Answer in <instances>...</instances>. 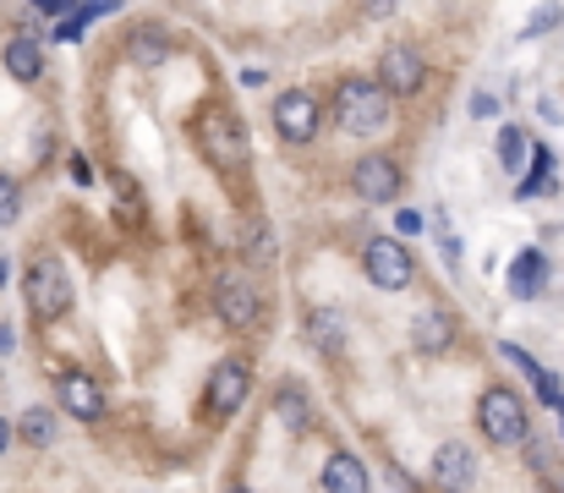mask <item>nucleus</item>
Returning a JSON list of instances; mask_svg holds the SVG:
<instances>
[{"label":"nucleus","instance_id":"5701e85b","mask_svg":"<svg viewBox=\"0 0 564 493\" xmlns=\"http://www.w3.org/2000/svg\"><path fill=\"white\" fill-rule=\"evenodd\" d=\"M274 247H280V242H274V225L252 219V225H247V258H252V264H269Z\"/></svg>","mask_w":564,"mask_h":493},{"label":"nucleus","instance_id":"ea45409f","mask_svg":"<svg viewBox=\"0 0 564 493\" xmlns=\"http://www.w3.org/2000/svg\"><path fill=\"white\" fill-rule=\"evenodd\" d=\"M6 280H11V269H6V258H0V286H6Z\"/></svg>","mask_w":564,"mask_h":493},{"label":"nucleus","instance_id":"a878e982","mask_svg":"<svg viewBox=\"0 0 564 493\" xmlns=\"http://www.w3.org/2000/svg\"><path fill=\"white\" fill-rule=\"evenodd\" d=\"M532 389H538V400H543L549 411H560V406H564V389H560V378H554L549 367H543V373L532 378Z\"/></svg>","mask_w":564,"mask_h":493},{"label":"nucleus","instance_id":"0eeeda50","mask_svg":"<svg viewBox=\"0 0 564 493\" xmlns=\"http://www.w3.org/2000/svg\"><path fill=\"white\" fill-rule=\"evenodd\" d=\"M214 319L225 329H236V334L258 329V319H263V291L247 275H219L214 280Z\"/></svg>","mask_w":564,"mask_h":493},{"label":"nucleus","instance_id":"f03ea898","mask_svg":"<svg viewBox=\"0 0 564 493\" xmlns=\"http://www.w3.org/2000/svg\"><path fill=\"white\" fill-rule=\"evenodd\" d=\"M477 433H482L488 444H499V450L527 444V439H532V411H527L521 389L488 384V389L477 395Z\"/></svg>","mask_w":564,"mask_h":493},{"label":"nucleus","instance_id":"f3484780","mask_svg":"<svg viewBox=\"0 0 564 493\" xmlns=\"http://www.w3.org/2000/svg\"><path fill=\"white\" fill-rule=\"evenodd\" d=\"M411 345H416L422 356H444V351L455 345V313H444V308L416 313V324H411Z\"/></svg>","mask_w":564,"mask_h":493},{"label":"nucleus","instance_id":"aec40b11","mask_svg":"<svg viewBox=\"0 0 564 493\" xmlns=\"http://www.w3.org/2000/svg\"><path fill=\"white\" fill-rule=\"evenodd\" d=\"M549 186H554V149L549 143H532V170L521 175L516 197H543Z\"/></svg>","mask_w":564,"mask_h":493},{"label":"nucleus","instance_id":"39448f33","mask_svg":"<svg viewBox=\"0 0 564 493\" xmlns=\"http://www.w3.org/2000/svg\"><path fill=\"white\" fill-rule=\"evenodd\" d=\"M247 400H252V362H247V356L214 362V373H208V384H203V411H208L214 422H230V417H241Z\"/></svg>","mask_w":564,"mask_h":493},{"label":"nucleus","instance_id":"a211bd4d","mask_svg":"<svg viewBox=\"0 0 564 493\" xmlns=\"http://www.w3.org/2000/svg\"><path fill=\"white\" fill-rule=\"evenodd\" d=\"M0 61H6V72H11L17 83H39V77H44V44H39L33 33H11L6 50H0Z\"/></svg>","mask_w":564,"mask_h":493},{"label":"nucleus","instance_id":"4be33fe9","mask_svg":"<svg viewBox=\"0 0 564 493\" xmlns=\"http://www.w3.org/2000/svg\"><path fill=\"white\" fill-rule=\"evenodd\" d=\"M527 154H532L527 132H521V127H505V132H499V164H505L510 175H521V170H527Z\"/></svg>","mask_w":564,"mask_h":493},{"label":"nucleus","instance_id":"58836bf2","mask_svg":"<svg viewBox=\"0 0 564 493\" xmlns=\"http://www.w3.org/2000/svg\"><path fill=\"white\" fill-rule=\"evenodd\" d=\"M225 493H252L247 483H225Z\"/></svg>","mask_w":564,"mask_h":493},{"label":"nucleus","instance_id":"c756f323","mask_svg":"<svg viewBox=\"0 0 564 493\" xmlns=\"http://www.w3.org/2000/svg\"><path fill=\"white\" fill-rule=\"evenodd\" d=\"M383 483H389V493H422V483H416L400 461H389V467H383Z\"/></svg>","mask_w":564,"mask_h":493},{"label":"nucleus","instance_id":"9b49d317","mask_svg":"<svg viewBox=\"0 0 564 493\" xmlns=\"http://www.w3.org/2000/svg\"><path fill=\"white\" fill-rule=\"evenodd\" d=\"M351 192L362 203H394L405 192V170L389 160V154H362V160L351 164Z\"/></svg>","mask_w":564,"mask_h":493},{"label":"nucleus","instance_id":"7c9ffc66","mask_svg":"<svg viewBox=\"0 0 564 493\" xmlns=\"http://www.w3.org/2000/svg\"><path fill=\"white\" fill-rule=\"evenodd\" d=\"M471 116H477V121H488V116H499V99H494L488 88H477V94H471Z\"/></svg>","mask_w":564,"mask_h":493},{"label":"nucleus","instance_id":"cd10ccee","mask_svg":"<svg viewBox=\"0 0 564 493\" xmlns=\"http://www.w3.org/2000/svg\"><path fill=\"white\" fill-rule=\"evenodd\" d=\"M17 214H22V192H17L11 175H0V225H11Z\"/></svg>","mask_w":564,"mask_h":493},{"label":"nucleus","instance_id":"e433bc0d","mask_svg":"<svg viewBox=\"0 0 564 493\" xmlns=\"http://www.w3.org/2000/svg\"><path fill=\"white\" fill-rule=\"evenodd\" d=\"M11 444H17V428L0 417V461H6V450H11Z\"/></svg>","mask_w":564,"mask_h":493},{"label":"nucleus","instance_id":"6ab92c4d","mask_svg":"<svg viewBox=\"0 0 564 493\" xmlns=\"http://www.w3.org/2000/svg\"><path fill=\"white\" fill-rule=\"evenodd\" d=\"M17 439H22L28 450H50V444H55V411H50V406H28L22 422H17Z\"/></svg>","mask_w":564,"mask_h":493},{"label":"nucleus","instance_id":"4468645a","mask_svg":"<svg viewBox=\"0 0 564 493\" xmlns=\"http://www.w3.org/2000/svg\"><path fill=\"white\" fill-rule=\"evenodd\" d=\"M318 489L324 493H373V478H368L362 456L329 450V461H324V472H318Z\"/></svg>","mask_w":564,"mask_h":493},{"label":"nucleus","instance_id":"dca6fc26","mask_svg":"<svg viewBox=\"0 0 564 493\" xmlns=\"http://www.w3.org/2000/svg\"><path fill=\"white\" fill-rule=\"evenodd\" d=\"M302 334H307V345H313L318 356H346V319H340L335 308H307Z\"/></svg>","mask_w":564,"mask_h":493},{"label":"nucleus","instance_id":"20e7f679","mask_svg":"<svg viewBox=\"0 0 564 493\" xmlns=\"http://www.w3.org/2000/svg\"><path fill=\"white\" fill-rule=\"evenodd\" d=\"M22 297H28V313L39 324H61L72 313V275L55 253H39L22 275Z\"/></svg>","mask_w":564,"mask_h":493},{"label":"nucleus","instance_id":"b1692460","mask_svg":"<svg viewBox=\"0 0 564 493\" xmlns=\"http://www.w3.org/2000/svg\"><path fill=\"white\" fill-rule=\"evenodd\" d=\"M521 450H527V467H532V472H543V478L554 472V444H549V439H538V433H532Z\"/></svg>","mask_w":564,"mask_h":493},{"label":"nucleus","instance_id":"a19ab883","mask_svg":"<svg viewBox=\"0 0 564 493\" xmlns=\"http://www.w3.org/2000/svg\"><path fill=\"white\" fill-rule=\"evenodd\" d=\"M560 417H564V406H560ZM560 428H564V422H560Z\"/></svg>","mask_w":564,"mask_h":493},{"label":"nucleus","instance_id":"c85d7f7f","mask_svg":"<svg viewBox=\"0 0 564 493\" xmlns=\"http://www.w3.org/2000/svg\"><path fill=\"white\" fill-rule=\"evenodd\" d=\"M116 192H121V219L132 225V219H143V197L132 192V181L127 175H116Z\"/></svg>","mask_w":564,"mask_h":493},{"label":"nucleus","instance_id":"ddd939ff","mask_svg":"<svg viewBox=\"0 0 564 493\" xmlns=\"http://www.w3.org/2000/svg\"><path fill=\"white\" fill-rule=\"evenodd\" d=\"M269 411H274V417H280V428H285V433H296V439H302V433H313V422H318V411H313V395H307L296 378H280V384H274V395H269Z\"/></svg>","mask_w":564,"mask_h":493},{"label":"nucleus","instance_id":"4c0bfd02","mask_svg":"<svg viewBox=\"0 0 564 493\" xmlns=\"http://www.w3.org/2000/svg\"><path fill=\"white\" fill-rule=\"evenodd\" d=\"M11 351H17V329L0 324V356H11Z\"/></svg>","mask_w":564,"mask_h":493},{"label":"nucleus","instance_id":"7ed1b4c3","mask_svg":"<svg viewBox=\"0 0 564 493\" xmlns=\"http://www.w3.org/2000/svg\"><path fill=\"white\" fill-rule=\"evenodd\" d=\"M394 116V99L378 88V77H346L340 94H335V127L346 138H373L389 127Z\"/></svg>","mask_w":564,"mask_h":493},{"label":"nucleus","instance_id":"6e6552de","mask_svg":"<svg viewBox=\"0 0 564 493\" xmlns=\"http://www.w3.org/2000/svg\"><path fill=\"white\" fill-rule=\"evenodd\" d=\"M55 400L77 422H105L110 417V400H105V389H99V378L88 367H61L55 373Z\"/></svg>","mask_w":564,"mask_h":493},{"label":"nucleus","instance_id":"bb28decb","mask_svg":"<svg viewBox=\"0 0 564 493\" xmlns=\"http://www.w3.org/2000/svg\"><path fill=\"white\" fill-rule=\"evenodd\" d=\"M499 356H505V362H516V367H521L527 378H538V373H543V362H538L532 351H521L516 340H505V345H499Z\"/></svg>","mask_w":564,"mask_h":493},{"label":"nucleus","instance_id":"2eb2a0df","mask_svg":"<svg viewBox=\"0 0 564 493\" xmlns=\"http://www.w3.org/2000/svg\"><path fill=\"white\" fill-rule=\"evenodd\" d=\"M543 291H549V253H538V247L516 253L510 258V297L516 302H538Z\"/></svg>","mask_w":564,"mask_h":493},{"label":"nucleus","instance_id":"1a4fd4ad","mask_svg":"<svg viewBox=\"0 0 564 493\" xmlns=\"http://www.w3.org/2000/svg\"><path fill=\"white\" fill-rule=\"evenodd\" d=\"M422 83H427V61H422L411 44H389V50L378 55V88H383L389 99H416Z\"/></svg>","mask_w":564,"mask_h":493},{"label":"nucleus","instance_id":"f8f14e48","mask_svg":"<svg viewBox=\"0 0 564 493\" xmlns=\"http://www.w3.org/2000/svg\"><path fill=\"white\" fill-rule=\"evenodd\" d=\"M433 483L444 493H471L477 489V450L466 439H444L433 450Z\"/></svg>","mask_w":564,"mask_h":493},{"label":"nucleus","instance_id":"f257e3e1","mask_svg":"<svg viewBox=\"0 0 564 493\" xmlns=\"http://www.w3.org/2000/svg\"><path fill=\"white\" fill-rule=\"evenodd\" d=\"M192 143L203 149V160L214 164V170H225V175H241L247 160H252L247 127H241V116L225 110V105H203V110H197V121H192Z\"/></svg>","mask_w":564,"mask_h":493},{"label":"nucleus","instance_id":"393cba45","mask_svg":"<svg viewBox=\"0 0 564 493\" xmlns=\"http://www.w3.org/2000/svg\"><path fill=\"white\" fill-rule=\"evenodd\" d=\"M564 22V6H538L532 11V22H527V39H543L549 28H560Z\"/></svg>","mask_w":564,"mask_h":493},{"label":"nucleus","instance_id":"9d476101","mask_svg":"<svg viewBox=\"0 0 564 493\" xmlns=\"http://www.w3.org/2000/svg\"><path fill=\"white\" fill-rule=\"evenodd\" d=\"M318 127H324V110H318V99L307 94V88H285L280 99H274V132L285 138V143H313L318 138Z\"/></svg>","mask_w":564,"mask_h":493},{"label":"nucleus","instance_id":"f704fd0d","mask_svg":"<svg viewBox=\"0 0 564 493\" xmlns=\"http://www.w3.org/2000/svg\"><path fill=\"white\" fill-rule=\"evenodd\" d=\"M438 253H444V258H449V264H460V242H455V236H449V231H438Z\"/></svg>","mask_w":564,"mask_h":493},{"label":"nucleus","instance_id":"423d86ee","mask_svg":"<svg viewBox=\"0 0 564 493\" xmlns=\"http://www.w3.org/2000/svg\"><path fill=\"white\" fill-rule=\"evenodd\" d=\"M362 275L373 280L378 291H411V286H416V258L405 253V242L373 236V242L362 247Z\"/></svg>","mask_w":564,"mask_h":493},{"label":"nucleus","instance_id":"c9c22d12","mask_svg":"<svg viewBox=\"0 0 564 493\" xmlns=\"http://www.w3.org/2000/svg\"><path fill=\"white\" fill-rule=\"evenodd\" d=\"M72 181H77V186H88V181H94V164H88V160H72Z\"/></svg>","mask_w":564,"mask_h":493},{"label":"nucleus","instance_id":"412c9836","mask_svg":"<svg viewBox=\"0 0 564 493\" xmlns=\"http://www.w3.org/2000/svg\"><path fill=\"white\" fill-rule=\"evenodd\" d=\"M127 50H132V61H138V66H160V61L171 55V39H165V33H154V28H138V33L127 39Z\"/></svg>","mask_w":564,"mask_h":493},{"label":"nucleus","instance_id":"2f4dec72","mask_svg":"<svg viewBox=\"0 0 564 493\" xmlns=\"http://www.w3.org/2000/svg\"><path fill=\"white\" fill-rule=\"evenodd\" d=\"M28 6H33V11H44V17H72L83 0H28Z\"/></svg>","mask_w":564,"mask_h":493},{"label":"nucleus","instance_id":"72a5a7b5","mask_svg":"<svg viewBox=\"0 0 564 493\" xmlns=\"http://www.w3.org/2000/svg\"><path fill=\"white\" fill-rule=\"evenodd\" d=\"M362 11H368V22H383L394 11V0H362Z\"/></svg>","mask_w":564,"mask_h":493},{"label":"nucleus","instance_id":"473e14b6","mask_svg":"<svg viewBox=\"0 0 564 493\" xmlns=\"http://www.w3.org/2000/svg\"><path fill=\"white\" fill-rule=\"evenodd\" d=\"M394 231H400V236H416V231H422V214H411V208H400V219H394Z\"/></svg>","mask_w":564,"mask_h":493}]
</instances>
